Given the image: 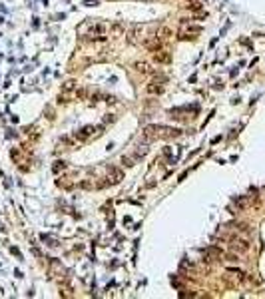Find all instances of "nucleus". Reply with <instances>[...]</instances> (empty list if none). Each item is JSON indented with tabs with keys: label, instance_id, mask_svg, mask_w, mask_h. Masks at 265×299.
<instances>
[{
	"label": "nucleus",
	"instance_id": "6e6552de",
	"mask_svg": "<svg viewBox=\"0 0 265 299\" xmlns=\"http://www.w3.org/2000/svg\"><path fill=\"white\" fill-rule=\"evenodd\" d=\"M136 70H138V72H142V74H150L151 72L148 62H138V64H136Z\"/></svg>",
	"mask_w": 265,
	"mask_h": 299
},
{
	"label": "nucleus",
	"instance_id": "9d476101",
	"mask_svg": "<svg viewBox=\"0 0 265 299\" xmlns=\"http://www.w3.org/2000/svg\"><path fill=\"white\" fill-rule=\"evenodd\" d=\"M74 88H76V82H74V80H68V82L62 86V90H64V92H70V90H74Z\"/></svg>",
	"mask_w": 265,
	"mask_h": 299
},
{
	"label": "nucleus",
	"instance_id": "423d86ee",
	"mask_svg": "<svg viewBox=\"0 0 265 299\" xmlns=\"http://www.w3.org/2000/svg\"><path fill=\"white\" fill-rule=\"evenodd\" d=\"M122 178H124V172L118 170V168H110V180H112L114 184H118Z\"/></svg>",
	"mask_w": 265,
	"mask_h": 299
},
{
	"label": "nucleus",
	"instance_id": "f257e3e1",
	"mask_svg": "<svg viewBox=\"0 0 265 299\" xmlns=\"http://www.w3.org/2000/svg\"><path fill=\"white\" fill-rule=\"evenodd\" d=\"M102 130H104L102 126H100V128H96V130H94V126H86V128H82L80 132H76L74 138H76L78 142H84V140H88V138H90L94 132H96V134H102Z\"/></svg>",
	"mask_w": 265,
	"mask_h": 299
},
{
	"label": "nucleus",
	"instance_id": "1a4fd4ad",
	"mask_svg": "<svg viewBox=\"0 0 265 299\" xmlns=\"http://www.w3.org/2000/svg\"><path fill=\"white\" fill-rule=\"evenodd\" d=\"M205 255H207V257H221V249H217V247H207V249H205Z\"/></svg>",
	"mask_w": 265,
	"mask_h": 299
},
{
	"label": "nucleus",
	"instance_id": "2eb2a0df",
	"mask_svg": "<svg viewBox=\"0 0 265 299\" xmlns=\"http://www.w3.org/2000/svg\"><path fill=\"white\" fill-rule=\"evenodd\" d=\"M122 28H124L122 24H116V26H114V32H122Z\"/></svg>",
	"mask_w": 265,
	"mask_h": 299
},
{
	"label": "nucleus",
	"instance_id": "f03ea898",
	"mask_svg": "<svg viewBox=\"0 0 265 299\" xmlns=\"http://www.w3.org/2000/svg\"><path fill=\"white\" fill-rule=\"evenodd\" d=\"M155 130H158V138H178V136H182V130H178V128L155 126Z\"/></svg>",
	"mask_w": 265,
	"mask_h": 299
},
{
	"label": "nucleus",
	"instance_id": "20e7f679",
	"mask_svg": "<svg viewBox=\"0 0 265 299\" xmlns=\"http://www.w3.org/2000/svg\"><path fill=\"white\" fill-rule=\"evenodd\" d=\"M154 60L158 62V64H167V62L171 60V54L167 52V50H155V52H154Z\"/></svg>",
	"mask_w": 265,
	"mask_h": 299
},
{
	"label": "nucleus",
	"instance_id": "39448f33",
	"mask_svg": "<svg viewBox=\"0 0 265 299\" xmlns=\"http://www.w3.org/2000/svg\"><path fill=\"white\" fill-rule=\"evenodd\" d=\"M146 92H148V94H162V92H163V86H162V84H158V82H151V84L146 86Z\"/></svg>",
	"mask_w": 265,
	"mask_h": 299
},
{
	"label": "nucleus",
	"instance_id": "0eeeda50",
	"mask_svg": "<svg viewBox=\"0 0 265 299\" xmlns=\"http://www.w3.org/2000/svg\"><path fill=\"white\" fill-rule=\"evenodd\" d=\"M146 46H148L151 52H155V50H159V46H162V40H159L158 36H154V40H148V42H146Z\"/></svg>",
	"mask_w": 265,
	"mask_h": 299
},
{
	"label": "nucleus",
	"instance_id": "f8f14e48",
	"mask_svg": "<svg viewBox=\"0 0 265 299\" xmlns=\"http://www.w3.org/2000/svg\"><path fill=\"white\" fill-rule=\"evenodd\" d=\"M66 168V162H56V166H54V172H60Z\"/></svg>",
	"mask_w": 265,
	"mask_h": 299
},
{
	"label": "nucleus",
	"instance_id": "4468645a",
	"mask_svg": "<svg viewBox=\"0 0 265 299\" xmlns=\"http://www.w3.org/2000/svg\"><path fill=\"white\" fill-rule=\"evenodd\" d=\"M76 96H78V98H86L88 92H86V90H78V92H76Z\"/></svg>",
	"mask_w": 265,
	"mask_h": 299
},
{
	"label": "nucleus",
	"instance_id": "ddd939ff",
	"mask_svg": "<svg viewBox=\"0 0 265 299\" xmlns=\"http://www.w3.org/2000/svg\"><path fill=\"white\" fill-rule=\"evenodd\" d=\"M80 188H84V189H90V188H94V184H92V182H82V184H80Z\"/></svg>",
	"mask_w": 265,
	"mask_h": 299
},
{
	"label": "nucleus",
	"instance_id": "7ed1b4c3",
	"mask_svg": "<svg viewBox=\"0 0 265 299\" xmlns=\"http://www.w3.org/2000/svg\"><path fill=\"white\" fill-rule=\"evenodd\" d=\"M231 249L237 251V253H241V251H247V249H249V241H247V239L235 237V239H231Z\"/></svg>",
	"mask_w": 265,
	"mask_h": 299
},
{
	"label": "nucleus",
	"instance_id": "9b49d317",
	"mask_svg": "<svg viewBox=\"0 0 265 299\" xmlns=\"http://www.w3.org/2000/svg\"><path fill=\"white\" fill-rule=\"evenodd\" d=\"M136 156H134V158H126V156H124V158H122V162H124L126 164V166H134V162H136Z\"/></svg>",
	"mask_w": 265,
	"mask_h": 299
}]
</instances>
